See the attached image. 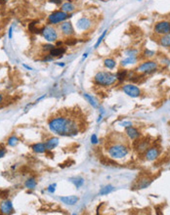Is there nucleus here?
<instances>
[{
  "label": "nucleus",
  "instance_id": "obj_31",
  "mask_svg": "<svg viewBox=\"0 0 170 215\" xmlns=\"http://www.w3.org/2000/svg\"><path fill=\"white\" fill-rule=\"evenodd\" d=\"M76 43H77V39H76V38H68V40L66 41V44L70 45V46L76 45Z\"/></svg>",
  "mask_w": 170,
  "mask_h": 215
},
{
  "label": "nucleus",
  "instance_id": "obj_37",
  "mask_svg": "<svg viewBox=\"0 0 170 215\" xmlns=\"http://www.w3.org/2000/svg\"><path fill=\"white\" fill-rule=\"evenodd\" d=\"M8 37H9L10 39H12V37H13V26H10V29H9V34H8Z\"/></svg>",
  "mask_w": 170,
  "mask_h": 215
},
{
  "label": "nucleus",
  "instance_id": "obj_23",
  "mask_svg": "<svg viewBox=\"0 0 170 215\" xmlns=\"http://www.w3.org/2000/svg\"><path fill=\"white\" fill-rule=\"evenodd\" d=\"M152 183V180L149 178H143L140 180L139 184H138V188L139 189H145V188H148Z\"/></svg>",
  "mask_w": 170,
  "mask_h": 215
},
{
  "label": "nucleus",
  "instance_id": "obj_43",
  "mask_svg": "<svg viewBox=\"0 0 170 215\" xmlns=\"http://www.w3.org/2000/svg\"><path fill=\"white\" fill-rule=\"evenodd\" d=\"M87 55H88V53H85V54L83 55V58H82V60H84V59L87 57Z\"/></svg>",
  "mask_w": 170,
  "mask_h": 215
},
{
  "label": "nucleus",
  "instance_id": "obj_16",
  "mask_svg": "<svg viewBox=\"0 0 170 215\" xmlns=\"http://www.w3.org/2000/svg\"><path fill=\"white\" fill-rule=\"evenodd\" d=\"M66 51V47H56V48H54L51 50L50 52V55L52 56L53 58L55 57H61L63 56Z\"/></svg>",
  "mask_w": 170,
  "mask_h": 215
},
{
  "label": "nucleus",
  "instance_id": "obj_10",
  "mask_svg": "<svg viewBox=\"0 0 170 215\" xmlns=\"http://www.w3.org/2000/svg\"><path fill=\"white\" fill-rule=\"evenodd\" d=\"M76 26L80 30H88L92 26V21L87 17H82L76 22Z\"/></svg>",
  "mask_w": 170,
  "mask_h": 215
},
{
  "label": "nucleus",
  "instance_id": "obj_18",
  "mask_svg": "<svg viewBox=\"0 0 170 215\" xmlns=\"http://www.w3.org/2000/svg\"><path fill=\"white\" fill-rule=\"evenodd\" d=\"M58 144H59V139L58 138H51V139H49L46 142V144H45L46 150H49V151L53 150V149H55L58 146Z\"/></svg>",
  "mask_w": 170,
  "mask_h": 215
},
{
  "label": "nucleus",
  "instance_id": "obj_13",
  "mask_svg": "<svg viewBox=\"0 0 170 215\" xmlns=\"http://www.w3.org/2000/svg\"><path fill=\"white\" fill-rule=\"evenodd\" d=\"M159 155V149H156L155 147H152L150 148L149 150H147L146 152V159L149 160V161H153V160H155L157 158V156Z\"/></svg>",
  "mask_w": 170,
  "mask_h": 215
},
{
  "label": "nucleus",
  "instance_id": "obj_8",
  "mask_svg": "<svg viewBox=\"0 0 170 215\" xmlns=\"http://www.w3.org/2000/svg\"><path fill=\"white\" fill-rule=\"evenodd\" d=\"M155 32L159 35H165L170 33V22L162 21L157 23L155 26Z\"/></svg>",
  "mask_w": 170,
  "mask_h": 215
},
{
  "label": "nucleus",
  "instance_id": "obj_38",
  "mask_svg": "<svg viewBox=\"0 0 170 215\" xmlns=\"http://www.w3.org/2000/svg\"><path fill=\"white\" fill-rule=\"evenodd\" d=\"M91 140H92V143L93 144H96L98 143V139H97V136L96 135H92V137H91Z\"/></svg>",
  "mask_w": 170,
  "mask_h": 215
},
{
  "label": "nucleus",
  "instance_id": "obj_5",
  "mask_svg": "<svg viewBox=\"0 0 170 215\" xmlns=\"http://www.w3.org/2000/svg\"><path fill=\"white\" fill-rule=\"evenodd\" d=\"M41 33L43 35V37H44L47 41L49 42H54L56 41L58 39V31L56 29H54L53 26H44L43 29H41Z\"/></svg>",
  "mask_w": 170,
  "mask_h": 215
},
{
  "label": "nucleus",
  "instance_id": "obj_28",
  "mask_svg": "<svg viewBox=\"0 0 170 215\" xmlns=\"http://www.w3.org/2000/svg\"><path fill=\"white\" fill-rule=\"evenodd\" d=\"M7 143H8V145H9L10 147H15V146H17V144L19 143V139L17 138V137L12 136V137H10L9 139H8Z\"/></svg>",
  "mask_w": 170,
  "mask_h": 215
},
{
  "label": "nucleus",
  "instance_id": "obj_29",
  "mask_svg": "<svg viewBox=\"0 0 170 215\" xmlns=\"http://www.w3.org/2000/svg\"><path fill=\"white\" fill-rule=\"evenodd\" d=\"M113 190V186H110V185L106 186V187H104V188H103V189L101 190L100 194L103 195H108V194H110Z\"/></svg>",
  "mask_w": 170,
  "mask_h": 215
},
{
  "label": "nucleus",
  "instance_id": "obj_20",
  "mask_svg": "<svg viewBox=\"0 0 170 215\" xmlns=\"http://www.w3.org/2000/svg\"><path fill=\"white\" fill-rule=\"evenodd\" d=\"M83 97H84V99H85L87 102H88V103H89L91 106H92L94 109H98V107H99L98 102L95 100L92 96H90V95H88V94L85 93V94H83Z\"/></svg>",
  "mask_w": 170,
  "mask_h": 215
},
{
  "label": "nucleus",
  "instance_id": "obj_39",
  "mask_svg": "<svg viewBox=\"0 0 170 215\" xmlns=\"http://www.w3.org/2000/svg\"><path fill=\"white\" fill-rule=\"evenodd\" d=\"M6 154V150L5 149H0V158H3L4 155H5Z\"/></svg>",
  "mask_w": 170,
  "mask_h": 215
},
{
  "label": "nucleus",
  "instance_id": "obj_42",
  "mask_svg": "<svg viewBox=\"0 0 170 215\" xmlns=\"http://www.w3.org/2000/svg\"><path fill=\"white\" fill-rule=\"evenodd\" d=\"M23 66H25V68L26 69H30L31 70V68H30V66H26V65H23Z\"/></svg>",
  "mask_w": 170,
  "mask_h": 215
},
{
  "label": "nucleus",
  "instance_id": "obj_19",
  "mask_svg": "<svg viewBox=\"0 0 170 215\" xmlns=\"http://www.w3.org/2000/svg\"><path fill=\"white\" fill-rule=\"evenodd\" d=\"M31 149L32 151L37 152V154H42L46 151V147H45V144L43 143H38V144H34L31 146Z\"/></svg>",
  "mask_w": 170,
  "mask_h": 215
},
{
  "label": "nucleus",
  "instance_id": "obj_32",
  "mask_svg": "<svg viewBox=\"0 0 170 215\" xmlns=\"http://www.w3.org/2000/svg\"><path fill=\"white\" fill-rule=\"evenodd\" d=\"M155 54L156 53L153 52V51H151V50H145V52H144V55H145L146 58H152V57H153V55Z\"/></svg>",
  "mask_w": 170,
  "mask_h": 215
},
{
  "label": "nucleus",
  "instance_id": "obj_25",
  "mask_svg": "<svg viewBox=\"0 0 170 215\" xmlns=\"http://www.w3.org/2000/svg\"><path fill=\"white\" fill-rule=\"evenodd\" d=\"M37 185V183L36 181L33 179V178H29V179H27L26 183H25V186L26 188H27V189H29V190H33L35 189V187H36Z\"/></svg>",
  "mask_w": 170,
  "mask_h": 215
},
{
  "label": "nucleus",
  "instance_id": "obj_34",
  "mask_svg": "<svg viewBox=\"0 0 170 215\" xmlns=\"http://www.w3.org/2000/svg\"><path fill=\"white\" fill-rule=\"evenodd\" d=\"M56 184H52V185H50L48 187V192H50V193H54L55 190H56Z\"/></svg>",
  "mask_w": 170,
  "mask_h": 215
},
{
  "label": "nucleus",
  "instance_id": "obj_15",
  "mask_svg": "<svg viewBox=\"0 0 170 215\" xmlns=\"http://www.w3.org/2000/svg\"><path fill=\"white\" fill-rule=\"evenodd\" d=\"M61 201L66 203V204H69V205H73L78 201V197L76 195H69V197H62L60 198Z\"/></svg>",
  "mask_w": 170,
  "mask_h": 215
},
{
  "label": "nucleus",
  "instance_id": "obj_3",
  "mask_svg": "<svg viewBox=\"0 0 170 215\" xmlns=\"http://www.w3.org/2000/svg\"><path fill=\"white\" fill-rule=\"evenodd\" d=\"M117 80L116 74L109 72H99L94 76V82L100 86H110Z\"/></svg>",
  "mask_w": 170,
  "mask_h": 215
},
{
  "label": "nucleus",
  "instance_id": "obj_7",
  "mask_svg": "<svg viewBox=\"0 0 170 215\" xmlns=\"http://www.w3.org/2000/svg\"><path fill=\"white\" fill-rule=\"evenodd\" d=\"M122 90L125 94H127L129 97L132 98H137L141 95L140 88L134 84H125L122 86Z\"/></svg>",
  "mask_w": 170,
  "mask_h": 215
},
{
  "label": "nucleus",
  "instance_id": "obj_26",
  "mask_svg": "<svg viewBox=\"0 0 170 215\" xmlns=\"http://www.w3.org/2000/svg\"><path fill=\"white\" fill-rule=\"evenodd\" d=\"M127 73H128V70H126V69H120V70H118L117 73H116L117 80L123 81L125 78H127Z\"/></svg>",
  "mask_w": 170,
  "mask_h": 215
},
{
  "label": "nucleus",
  "instance_id": "obj_6",
  "mask_svg": "<svg viewBox=\"0 0 170 215\" xmlns=\"http://www.w3.org/2000/svg\"><path fill=\"white\" fill-rule=\"evenodd\" d=\"M157 69V63L153 61H147L137 68L136 72L140 73H152Z\"/></svg>",
  "mask_w": 170,
  "mask_h": 215
},
{
  "label": "nucleus",
  "instance_id": "obj_27",
  "mask_svg": "<svg viewBox=\"0 0 170 215\" xmlns=\"http://www.w3.org/2000/svg\"><path fill=\"white\" fill-rule=\"evenodd\" d=\"M70 182L73 183L74 186H76V188H79V187H81L82 185H83L84 180L82 178H80V177H76V178H70Z\"/></svg>",
  "mask_w": 170,
  "mask_h": 215
},
{
  "label": "nucleus",
  "instance_id": "obj_41",
  "mask_svg": "<svg viewBox=\"0 0 170 215\" xmlns=\"http://www.w3.org/2000/svg\"><path fill=\"white\" fill-rule=\"evenodd\" d=\"M3 102V96H2V94H0V104H1Z\"/></svg>",
  "mask_w": 170,
  "mask_h": 215
},
{
  "label": "nucleus",
  "instance_id": "obj_14",
  "mask_svg": "<svg viewBox=\"0 0 170 215\" xmlns=\"http://www.w3.org/2000/svg\"><path fill=\"white\" fill-rule=\"evenodd\" d=\"M125 134L127 135V137L130 140H136L140 137V133L139 131L137 130L135 127H133L132 125L131 126H128L126 127L125 129Z\"/></svg>",
  "mask_w": 170,
  "mask_h": 215
},
{
  "label": "nucleus",
  "instance_id": "obj_46",
  "mask_svg": "<svg viewBox=\"0 0 170 215\" xmlns=\"http://www.w3.org/2000/svg\"><path fill=\"white\" fill-rule=\"evenodd\" d=\"M5 1H6V2H7V1H9V0H5Z\"/></svg>",
  "mask_w": 170,
  "mask_h": 215
},
{
  "label": "nucleus",
  "instance_id": "obj_22",
  "mask_svg": "<svg viewBox=\"0 0 170 215\" xmlns=\"http://www.w3.org/2000/svg\"><path fill=\"white\" fill-rule=\"evenodd\" d=\"M137 62V57L136 56H129L128 58L124 59V60L121 61V66H127V65H131V64H135Z\"/></svg>",
  "mask_w": 170,
  "mask_h": 215
},
{
  "label": "nucleus",
  "instance_id": "obj_33",
  "mask_svg": "<svg viewBox=\"0 0 170 215\" xmlns=\"http://www.w3.org/2000/svg\"><path fill=\"white\" fill-rule=\"evenodd\" d=\"M137 53H138L137 50H129L126 52V54H127L128 56H137Z\"/></svg>",
  "mask_w": 170,
  "mask_h": 215
},
{
  "label": "nucleus",
  "instance_id": "obj_30",
  "mask_svg": "<svg viewBox=\"0 0 170 215\" xmlns=\"http://www.w3.org/2000/svg\"><path fill=\"white\" fill-rule=\"evenodd\" d=\"M107 31H108V30H104V32H103L102 34H101V36L100 37H99V39H98V40H97V42H96V44H95V46H94V48H98V47L99 46H100V44H101V43H102V41H103V39H104L105 38V36H106V34H107Z\"/></svg>",
  "mask_w": 170,
  "mask_h": 215
},
{
  "label": "nucleus",
  "instance_id": "obj_45",
  "mask_svg": "<svg viewBox=\"0 0 170 215\" xmlns=\"http://www.w3.org/2000/svg\"><path fill=\"white\" fill-rule=\"evenodd\" d=\"M0 3H1V4H5L6 1H5V0H0Z\"/></svg>",
  "mask_w": 170,
  "mask_h": 215
},
{
  "label": "nucleus",
  "instance_id": "obj_47",
  "mask_svg": "<svg viewBox=\"0 0 170 215\" xmlns=\"http://www.w3.org/2000/svg\"><path fill=\"white\" fill-rule=\"evenodd\" d=\"M42 1H43V0H42Z\"/></svg>",
  "mask_w": 170,
  "mask_h": 215
},
{
  "label": "nucleus",
  "instance_id": "obj_11",
  "mask_svg": "<svg viewBox=\"0 0 170 215\" xmlns=\"http://www.w3.org/2000/svg\"><path fill=\"white\" fill-rule=\"evenodd\" d=\"M150 146V142L147 139H136V143L134 145L136 150L139 152H147L148 148Z\"/></svg>",
  "mask_w": 170,
  "mask_h": 215
},
{
  "label": "nucleus",
  "instance_id": "obj_17",
  "mask_svg": "<svg viewBox=\"0 0 170 215\" xmlns=\"http://www.w3.org/2000/svg\"><path fill=\"white\" fill-rule=\"evenodd\" d=\"M61 10H62V11H64V12H66V13L70 14V13H72V12H73L74 10H76V6H74L72 2L68 1V2H66V3H63V4H62V6H61Z\"/></svg>",
  "mask_w": 170,
  "mask_h": 215
},
{
  "label": "nucleus",
  "instance_id": "obj_21",
  "mask_svg": "<svg viewBox=\"0 0 170 215\" xmlns=\"http://www.w3.org/2000/svg\"><path fill=\"white\" fill-rule=\"evenodd\" d=\"M159 43L160 45L163 47H170V33L162 35L161 38L159 39Z\"/></svg>",
  "mask_w": 170,
  "mask_h": 215
},
{
  "label": "nucleus",
  "instance_id": "obj_9",
  "mask_svg": "<svg viewBox=\"0 0 170 215\" xmlns=\"http://www.w3.org/2000/svg\"><path fill=\"white\" fill-rule=\"evenodd\" d=\"M59 29H60L61 32L65 35V36H72V35L74 34V29H73V26L72 25V23L70 22H63L60 26H59Z\"/></svg>",
  "mask_w": 170,
  "mask_h": 215
},
{
  "label": "nucleus",
  "instance_id": "obj_12",
  "mask_svg": "<svg viewBox=\"0 0 170 215\" xmlns=\"http://www.w3.org/2000/svg\"><path fill=\"white\" fill-rule=\"evenodd\" d=\"M0 211H1V213H3V214L14 213V208H13L12 202L10 201H7V199L1 201V203H0Z\"/></svg>",
  "mask_w": 170,
  "mask_h": 215
},
{
  "label": "nucleus",
  "instance_id": "obj_1",
  "mask_svg": "<svg viewBox=\"0 0 170 215\" xmlns=\"http://www.w3.org/2000/svg\"><path fill=\"white\" fill-rule=\"evenodd\" d=\"M86 127V116L78 107L61 109L49 120L50 130L61 136H76Z\"/></svg>",
  "mask_w": 170,
  "mask_h": 215
},
{
  "label": "nucleus",
  "instance_id": "obj_2",
  "mask_svg": "<svg viewBox=\"0 0 170 215\" xmlns=\"http://www.w3.org/2000/svg\"><path fill=\"white\" fill-rule=\"evenodd\" d=\"M108 143H109L108 152H109V155H110V158H123L128 155L129 149L123 143H119V142L112 143V142H110V141H108Z\"/></svg>",
  "mask_w": 170,
  "mask_h": 215
},
{
  "label": "nucleus",
  "instance_id": "obj_44",
  "mask_svg": "<svg viewBox=\"0 0 170 215\" xmlns=\"http://www.w3.org/2000/svg\"><path fill=\"white\" fill-rule=\"evenodd\" d=\"M58 66H65V64H64V63H62V64H61V63H60V64H57Z\"/></svg>",
  "mask_w": 170,
  "mask_h": 215
},
{
  "label": "nucleus",
  "instance_id": "obj_24",
  "mask_svg": "<svg viewBox=\"0 0 170 215\" xmlns=\"http://www.w3.org/2000/svg\"><path fill=\"white\" fill-rule=\"evenodd\" d=\"M104 65H105V66H106L107 69H113L114 68H116V61L113 60V59L109 58V59H106V60L104 61Z\"/></svg>",
  "mask_w": 170,
  "mask_h": 215
},
{
  "label": "nucleus",
  "instance_id": "obj_36",
  "mask_svg": "<svg viewBox=\"0 0 170 215\" xmlns=\"http://www.w3.org/2000/svg\"><path fill=\"white\" fill-rule=\"evenodd\" d=\"M49 1H50L51 3L56 4V5H61V4L63 3V1H64V0H49Z\"/></svg>",
  "mask_w": 170,
  "mask_h": 215
},
{
  "label": "nucleus",
  "instance_id": "obj_35",
  "mask_svg": "<svg viewBox=\"0 0 170 215\" xmlns=\"http://www.w3.org/2000/svg\"><path fill=\"white\" fill-rule=\"evenodd\" d=\"M119 125H121V126H124V127H128V126H131L132 123L130 122V121H123V122H120Z\"/></svg>",
  "mask_w": 170,
  "mask_h": 215
},
{
  "label": "nucleus",
  "instance_id": "obj_4",
  "mask_svg": "<svg viewBox=\"0 0 170 215\" xmlns=\"http://www.w3.org/2000/svg\"><path fill=\"white\" fill-rule=\"evenodd\" d=\"M70 16L64 11H56L48 16V22L51 25H58V23L65 22Z\"/></svg>",
  "mask_w": 170,
  "mask_h": 215
},
{
  "label": "nucleus",
  "instance_id": "obj_40",
  "mask_svg": "<svg viewBox=\"0 0 170 215\" xmlns=\"http://www.w3.org/2000/svg\"><path fill=\"white\" fill-rule=\"evenodd\" d=\"M46 97V95H43L42 97H40V98H38V99L36 100V102H39V101H40V100H42V99H44V98Z\"/></svg>",
  "mask_w": 170,
  "mask_h": 215
}]
</instances>
